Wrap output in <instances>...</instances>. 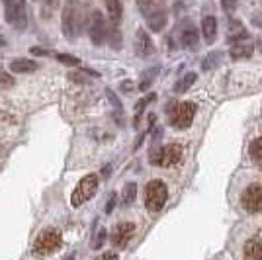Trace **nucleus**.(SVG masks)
<instances>
[{
    "mask_svg": "<svg viewBox=\"0 0 262 260\" xmlns=\"http://www.w3.org/2000/svg\"><path fill=\"white\" fill-rule=\"evenodd\" d=\"M2 2H6V0H2Z\"/></svg>",
    "mask_w": 262,
    "mask_h": 260,
    "instance_id": "38",
    "label": "nucleus"
},
{
    "mask_svg": "<svg viewBox=\"0 0 262 260\" xmlns=\"http://www.w3.org/2000/svg\"><path fill=\"white\" fill-rule=\"evenodd\" d=\"M96 260H118V256H116L114 252H104V254H100Z\"/></svg>",
    "mask_w": 262,
    "mask_h": 260,
    "instance_id": "34",
    "label": "nucleus"
},
{
    "mask_svg": "<svg viewBox=\"0 0 262 260\" xmlns=\"http://www.w3.org/2000/svg\"><path fill=\"white\" fill-rule=\"evenodd\" d=\"M61 235L57 233V231H43V233H39L35 241H33V250L37 252V254H51L55 250L61 247Z\"/></svg>",
    "mask_w": 262,
    "mask_h": 260,
    "instance_id": "9",
    "label": "nucleus"
},
{
    "mask_svg": "<svg viewBox=\"0 0 262 260\" xmlns=\"http://www.w3.org/2000/svg\"><path fill=\"white\" fill-rule=\"evenodd\" d=\"M196 82V73H188V75H184L178 82H176V86H174V92L176 94H184L188 88L192 86Z\"/></svg>",
    "mask_w": 262,
    "mask_h": 260,
    "instance_id": "21",
    "label": "nucleus"
},
{
    "mask_svg": "<svg viewBox=\"0 0 262 260\" xmlns=\"http://www.w3.org/2000/svg\"><path fill=\"white\" fill-rule=\"evenodd\" d=\"M98 180H100L98 174H86V176L78 182L77 188H75V192L71 196V204L75 207H78V206H82L84 202H88V200L94 196L96 188H98Z\"/></svg>",
    "mask_w": 262,
    "mask_h": 260,
    "instance_id": "5",
    "label": "nucleus"
},
{
    "mask_svg": "<svg viewBox=\"0 0 262 260\" xmlns=\"http://www.w3.org/2000/svg\"><path fill=\"white\" fill-rule=\"evenodd\" d=\"M55 57H57L59 63H63V65H67V67H80V59L73 57V55L59 53V55H55Z\"/></svg>",
    "mask_w": 262,
    "mask_h": 260,
    "instance_id": "27",
    "label": "nucleus"
},
{
    "mask_svg": "<svg viewBox=\"0 0 262 260\" xmlns=\"http://www.w3.org/2000/svg\"><path fill=\"white\" fill-rule=\"evenodd\" d=\"M249 153H251V159L254 161V163L262 164V137H256V139L251 143Z\"/></svg>",
    "mask_w": 262,
    "mask_h": 260,
    "instance_id": "23",
    "label": "nucleus"
},
{
    "mask_svg": "<svg viewBox=\"0 0 262 260\" xmlns=\"http://www.w3.org/2000/svg\"><path fill=\"white\" fill-rule=\"evenodd\" d=\"M245 260H262V241L251 239L245 245Z\"/></svg>",
    "mask_w": 262,
    "mask_h": 260,
    "instance_id": "15",
    "label": "nucleus"
},
{
    "mask_svg": "<svg viewBox=\"0 0 262 260\" xmlns=\"http://www.w3.org/2000/svg\"><path fill=\"white\" fill-rule=\"evenodd\" d=\"M88 37L94 45H102L108 39V28H106V20L100 10H94L88 18Z\"/></svg>",
    "mask_w": 262,
    "mask_h": 260,
    "instance_id": "8",
    "label": "nucleus"
},
{
    "mask_svg": "<svg viewBox=\"0 0 262 260\" xmlns=\"http://www.w3.org/2000/svg\"><path fill=\"white\" fill-rule=\"evenodd\" d=\"M254 51V47L251 44H235V47H231V59L233 61H239V59H249Z\"/></svg>",
    "mask_w": 262,
    "mask_h": 260,
    "instance_id": "18",
    "label": "nucleus"
},
{
    "mask_svg": "<svg viewBox=\"0 0 262 260\" xmlns=\"http://www.w3.org/2000/svg\"><path fill=\"white\" fill-rule=\"evenodd\" d=\"M43 4V18H51V14L55 12V8L59 6V0H39Z\"/></svg>",
    "mask_w": 262,
    "mask_h": 260,
    "instance_id": "28",
    "label": "nucleus"
},
{
    "mask_svg": "<svg viewBox=\"0 0 262 260\" xmlns=\"http://www.w3.org/2000/svg\"><path fill=\"white\" fill-rule=\"evenodd\" d=\"M61 28L65 33L67 39L75 41L80 35V8H78L77 0H67L65 10H63V20H61Z\"/></svg>",
    "mask_w": 262,
    "mask_h": 260,
    "instance_id": "2",
    "label": "nucleus"
},
{
    "mask_svg": "<svg viewBox=\"0 0 262 260\" xmlns=\"http://www.w3.org/2000/svg\"><path fill=\"white\" fill-rule=\"evenodd\" d=\"M133 51L137 57H141V59H147V57H151L155 53V44L153 39L149 37V33L145 32L143 28H139L137 32H135V37H133Z\"/></svg>",
    "mask_w": 262,
    "mask_h": 260,
    "instance_id": "11",
    "label": "nucleus"
},
{
    "mask_svg": "<svg viewBox=\"0 0 262 260\" xmlns=\"http://www.w3.org/2000/svg\"><path fill=\"white\" fill-rule=\"evenodd\" d=\"M249 37V33L245 32V28H243V24L237 22V20H231L229 22V41H241V39H247Z\"/></svg>",
    "mask_w": 262,
    "mask_h": 260,
    "instance_id": "19",
    "label": "nucleus"
},
{
    "mask_svg": "<svg viewBox=\"0 0 262 260\" xmlns=\"http://www.w3.org/2000/svg\"><path fill=\"white\" fill-rule=\"evenodd\" d=\"M106 10H108L110 22L114 26H120L121 16H123V6H121V0H106Z\"/></svg>",
    "mask_w": 262,
    "mask_h": 260,
    "instance_id": "16",
    "label": "nucleus"
},
{
    "mask_svg": "<svg viewBox=\"0 0 262 260\" xmlns=\"http://www.w3.org/2000/svg\"><path fill=\"white\" fill-rule=\"evenodd\" d=\"M14 86V78L6 73H0V88H10Z\"/></svg>",
    "mask_w": 262,
    "mask_h": 260,
    "instance_id": "31",
    "label": "nucleus"
},
{
    "mask_svg": "<svg viewBox=\"0 0 262 260\" xmlns=\"http://www.w3.org/2000/svg\"><path fill=\"white\" fill-rule=\"evenodd\" d=\"M168 200V188L161 180H151L145 188V206L151 213L161 211Z\"/></svg>",
    "mask_w": 262,
    "mask_h": 260,
    "instance_id": "3",
    "label": "nucleus"
},
{
    "mask_svg": "<svg viewBox=\"0 0 262 260\" xmlns=\"http://www.w3.org/2000/svg\"><path fill=\"white\" fill-rule=\"evenodd\" d=\"M241 206L249 213H260L262 211V184H251L245 188L241 196Z\"/></svg>",
    "mask_w": 262,
    "mask_h": 260,
    "instance_id": "10",
    "label": "nucleus"
},
{
    "mask_svg": "<svg viewBox=\"0 0 262 260\" xmlns=\"http://www.w3.org/2000/svg\"><path fill=\"white\" fill-rule=\"evenodd\" d=\"M108 39H110V45H112L116 51H120L121 49V33L118 32L116 26H114L112 30H108Z\"/></svg>",
    "mask_w": 262,
    "mask_h": 260,
    "instance_id": "26",
    "label": "nucleus"
},
{
    "mask_svg": "<svg viewBox=\"0 0 262 260\" xmlns=\"http://www.w3.org/2000/svg\"><path fill=\"white\" fill-rule=\"evenodd\" d=\"M200 30H202V35H204L206 44H213L215 37H217V20L213 16H206L202 20V28Z\"/></svg>",
    "mask_w": 262,
    "mask_h": 260,
    "instance_id": "14",
    "label": "nucleus"
},
{
    "mask_svg": "<svg viewBox=\"0 0 262 260\" xmlns=\"http://www.w3.org/2000/svg\"><path fill=\"white\" fill-rule=\"evenodd\" d=\"M106 94H108V100L110 102H112V106H114V108H116V116H118V119H120V114H121V102H120V98L116 96V92H112V90H106Z\"/></svg>",
    "mask_w": 262,
    "mask_h": 260,
    "instance_id": "29",
    "label": "nucleus"
},
{
    "mask_svg": "<svg viewBox=\"0 0 262 260\" xmlns=\"http://www.w3.org/2000/svg\"><path fill=\"white\" fill-rule=\"evenodd\" d=\"M133 233H135V225L133 223H118L116 227L112 229V245L116 247V249H125L127 247V243L131 241L133 237Z\"/></svg>",
    "mask_w": 262,
    "mask_h": 260,
    "instance_id": "12",
    "label": "nucleus"
},
{
    "mask_svg": "<svg viewBox=\"0 0 262 260\" xmlns=\"http://www.w3.org/2000/svg\"><path fill=\"white\" fill-rule=\"evenodd\" d=\"M104 243H106V229H100L98 235H96L94 241H92V249H100Z\"/></svg>",
    "mask_w": 262,
    "mask_h": 260,
    "instance_id": "30",
    "label": "nucleus"
},
{
    "mask_svg": "<svg viewBox=\"0 0 262 260\" xmlns=\"http://www.w3.org/2000/svg\"><path fill=\"white\" fill-rule=\"evenodd\" d=\"M30 51H32L33 55H41V57H43V55H49V51H47V49H39V47H32Z\"/></svg>",
    "mask_w": 262,
    "mask_h": 260,
    "instance_id": "36",
    "label": "nucleus"
},
{
    "mask_svg": "<svg viewBox=\"0 0 262 260\" xmlns=\"http://www.w3.org/2000/svg\"><path fill=\"white\" fill-rule=\"evenodd\" d=\"M137 6L141 10L147 26L153 32H163L166 26V8L161 0H137Z\"/></svg>",
    "mask_w": 262,
    "mask_h": 260,
    "instance_id": "1",
    "label": "nucleus"
},
{
    "mask_svg": "<svg viewBox=\"0 0 262 260\" xmlns=\"http://www.w3.org/2000/svg\"><path fill=\"white\" fill-rule=\"evenodd\" d=\"M157 75H159V67H151V69L143 71V73H141V80H139V88H141V90H147V88H149L155 82Z\"/></svg>",
    "mask_w": 262,
    "mask_h": 260,
    "instance_id": "20",
    "label": "nucleus"
},
{
    "mask_svg": "<svg viewBox=\"0 0 262 260\" xmlns=\"http://www.w3.org/2000/svg\"><path fill=\"white\" fill-rule=\"evenodd\" d=\"M35 2H39V0H35Z\"/></svg>",
    "mask_w": 262,
    "mask_h": 260,
    "instance_id": "39",
    "label": "nucleus"
},
{
    "mask_svg": "<svg viewBox=\"0 0 262 260\" xmlns=\"http://www.w3.org/2000/svg\"><path fill=\"white\" fill-rule=\"evenodd\" d=\"M116 202H118V194H110L108 202H106V213H112V211H114Z\"/></svg>",
    "mask_w": 262,
    "mask_h": 260,
    "instance_id": "33",
    "label": "nucleus"
},
{
    "mask_svg": "<svg viewBox=\"0 0 262 260\" xmlns=\"http://www.w3.org/2000/svg\"><path fill=\"white\" fill-rule=\"evenodd\" d=\"M221 57L223 55L219 53V51H213V53H209L204 61H202V69L204 71H211V69H215L219 65V61H221Z\"/></svg>",
    "mask_w": 262,
    "mask_h": 260,
    "instance_id": "25",
    "label": "nucleus"
},
{
    "mask_svg": "<svg viewBox=\"0 0 262 260\" xmlns=\"http://www.w3.org/2000/svg\"><path fill=\"white\" fill-rule=\"evenodd\" d=\"M37 67L39 65L32 59H14L10 63V71L12 73H32Z\"/></svg>",
    "mask_w": 262,
    "mask_h": 260,
    "instance_id": "17",
    "label": "nucleus"
},
{
    "mask_svg": "<svg viewBox=\"0 0 262 260\" xmlns=\"http://www.w3.org/2000/svg\"><path fill=\"white\" fill-rule=\"evenodd\" d=\"M153 100H155V94H147L145 98H141V102H137V104H135V121H133V123H135V127L139 125V116L143 114V110L147 108Z\"/></svg>",
    "mask_w": 262,
    "mask_h": 260,
    "instance_id": "24",
    "label": "nucleus"
},
{
    "mask_svg": "<svg viewBox=\"0 0 262 260\" xmlns=\"http://www.w3.org/2000/svg\"><path fill=\"white\" fill-rule=\"evenodd\" d=\"M4 14H6V22L10 24L14 30L22 32L28 24L26 16V0H6L4 2Z\"/></svg>",
    "mask_w": 262,
    "mask_h": 260,
    "instance_id": "4",
    "label": "nucleus"
},
{
    "mask_svg": "<svg viewBox=\"0 0 262 260\" xmlns=\"http://www.w3.org/2000/svg\"><path fill=\"white\" fill-rule=\"evenodd\" d=\"M137 198V184L135 182H127L123 188V206H131Z\"/></svg>",
    "mask_w": 262,
    "mask_h": 260,
    "instance_id": "22",
    "label": "nucleus"
},
{
    "mask_svg": "<svg viewBox=\"0 0 262 260\" xmlns=\"http://www.w3.org/2000/svg\"><path fill=\"white\" fill-rule=\"evenodd\" d=\"M221 6L227 14H233L237 10V0H221Z\"/></svg>",
    "mask_w": 262,
    "mask_h": 260,
    "instance_id": "32",
    "label": "nucleus"
},
{
    "mask_svg": "<svg viewBox=\"0 0 262 260\" xmlns=\"http://www.w3.org/2000/svg\"><path fill=\"white\" fill-rule=\"evenodd\" d=\"M252 24L262 30V14H254V16H252Z\"/></svg>",
    "mask_w": 262,
    "mask_h": 260,
    "instance_id": "35",
    "label": "nucleus"
},
{
    "mask_svg": "<svg viewBox=\"0 0 262 260\" xmlns=\"http://www.w3.org/2000/svg\"><path fill=\"white\" fill-rule=\"evenodd\" d=\"M180 159H182V147L180 145H164V147L151 151V163L157 164V166H163V168H168L172 164L180 163Z\"/></svg>",
    "mask_w": 262,
    "mask_h": 260,
    "instance_id": "6",
    "label": "nucleus"
},
{
    "mask_svg": "<svg viewBox=\"0 0 262 260\" xmlns=\"http://www.w3.org/2000/svg\"><path fill=\"white\" fill-rule=\"evenodd\" d=\"M65 260H75V252H71V254H67Z\"/></svg>",
    "mask_w": 262,
    "mask_h": 260,
    "instance_id": "37",
    "label": "nucleus"
},
{
    "mask_svg": "<svg viewBox=\"0 0 262 260\" xmlns=\"http://www.w3.org/2000/svg\"><path fill=\"white\" fill-rule=\"evenodd\" d=\"M198 44H200V33H198L196 26L192 22H186L180 30V45L184 49H190V51H196Z\"/></svg>",
    "mask_w": 262,
    "mask_h": 260,
    "instance_id": "13",
    "label": "nucleus"
},
{
    "mask_svg": "<svg viewBox=\"0 0 262 260\" xmlns=\"http://www.w3.org/2000/svg\"><path fill=\"white\" fill-rule=\"evenodd\" d=\"M196 110V104H192V102H182V104L174 106L172 114H170V119H168L170 125H174L176 129H188L192 125V121H194Z\"/></svg>",
    "mask_w": 262,
    "mask_h": 260,
    "instance_id": "7",
    "label": "nucleus"
}]
</instances>
